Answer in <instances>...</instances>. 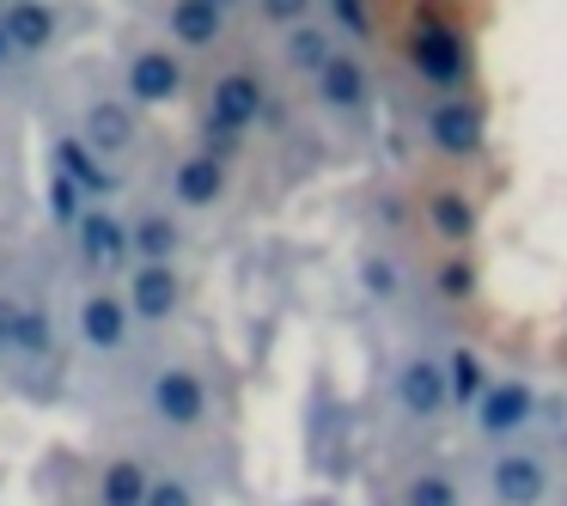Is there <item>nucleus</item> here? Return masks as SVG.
<instances>
[{
  "label": "nucleus",
  "instance_id": "nucleus-19",
  "mask_svg": "<svg viewBox=\"0 0 567 506\" xmlns=\"http://www.w3.org/2000/svg\"><path fill=\"white\" fill-rule=\"evenodd\" d=\"M409 403H421V409L433 403V372H427V366H415V372H409Z\"/></svg>",
  "mask_w": 567,
  "mask_h": 506
},
{
  "label": "nucleus",
  "instance_id": "nucleus-12",
  "mask_svg": "<svg viewBox=\"0 0 567 506\" xmlns=\"http://www.w3.org/2000/svg\"><path fill=\"white\" fill-rule=\"evenodd\" d=\"M80 250H86V262H99V269H116V262L128 257V226L111 220V214H86V220H80Z\"/></svg>",
  "mask_w": 567,
  "mask_h": 506
},
{
  "label": "nucleus",
  "instance_id": "nucleus-3",
  "mask_svg": "<svg viewBox=\"0 0 567 506\" xmlns=\"http://www.w3.org/2000/svg\"><path fill=\"white\" fill-rule=\"evenodd\" d=\"M123 86H128V104H172L184 92V62L172 50H135Z\"/></svg>",
  "mask_w": 567,
  "mask_h": 506
},
{
  "label": "nucleus",
  "instance_id": "nucleus-10",
  "mask_svg": "<svg viewBox=\"0 0 567 506\" xmlns=\"http://www.w3.org/2000/svg\"><path fill=\"white\" fill-rule=\"evenodd\" d=\"M7 354H25V360H43L50 354V342H55V323H50V311L43 306H7Z\"/></svg>",
  "mask_w": 567,
  "mask_h": 506
},
{
  "label": "nucleus",
  "instance_id": "nucleus-7",
  "mask_svg": "<svg viewBox=\"0 0 567 506\" xmlns=\"http://www.w3.org/2000/svg\"><path fill=\"white\" fill-rule=\"evenodd\" d=\"M165 31L177 38V50H214V43H220V31H226V13L214 7V0H172Z\"/></svg>",
  "mask_w": 567,
  "mask_h": 506
},
{
  "label": "nucleus",
  "instance_id": "nucleus-14",
  "mask_svg": "<svg viewBox=\"0 0 567 506\" xmlns=\"http://www.w3.org/2000/svg\"><path fill=\"white\" fill-rule=\"evenodd\" d=\"M323 80V99L330 104H360V92H367V74H360L354 62H342V55H330V62L318 68Z\"/></svg>",
  "mask_w": 567,
  "mask_h": 506
},
{
  "label": "nucleus",
  "instance_id": "nucleus-4",
  "mask_svg": "<svg viewBox=\"0 0 567 506\" xmlns=\"http://www.w3.org/2000/svg\"><path fill=\"white\" fill-rule=\"evenodd\" d=\"M177 293H184V281H177L172 262H141L135 281H128V293H123V306H128V318L165 323L177 311Z\"/></svg>",
  "mask_w": 567,
  "mask_h": 506
},
{
  "label": "nucleus",
  "instance_id": "nucleus-18",
  "mask_svg": "<svg viewBox=\"0 0 567 506\" xmlns=\"http://www.w3.org/2000/svg\"><path fill=\"white\" fill-rule=\"evenodd\" d=\"M50 208L62 214V220H74V214H80L74 208V177H55V184H50Z\"/></svg>",
  "mask_w": 567,
  "mask_h": 506
},
{
  "label": "nucleus",
  "instance_id": "nucleus-6",
  "mask_svg": "<svg viewBox=\"0 0 567 506\" xmlns=\"http://www.w3.org/2000/svg\"><path fill=\"white\" fill-rule=\"evenodd\" d=\"M135 135H141V123H135V104H128V99H99V104H86V147H99V153H128V147H135Z\"/></svg>",
  "mask_w": 567,
  "mask_h": 506
},
{
  "label": "nucleus",
  "instance_id": "nucleus-20",
  "mask_svg": "<svg viewBox=\"0 0 567 506\" xmlns=\"http://www.w3.org/2000/svg\"><path fill=\"white\" fill-rule=\"evenodd\" d=\"M13 62V43H7V31H0V68Z\"/></svg>",
  "mask_w": 567,
  "mask_h": 506
},
{
  "label": "nucleus",
  "instance_id": "nucleus-5",
  "mask_svg": "<svg viewBox=\"0 0 567 506\" xmlns=\"http://www.w3.org/2000/svg\"><path fill=\"white\" fill-rule=\"evenodd\" d=\"M0 31H7L13 55H43L62 38V19H55L50 0H25V7H7V13H0Z\"/></svg>",
  "mask_w": 567,
  "mask_h": 506
},
{
  "label": "nucleus",
  "instance_id": "nucleus-8",
  "mask_svg": "<svg viewBox=\"0 0 567 506\" xmlns=\"http://www.w3.org/2000/svg\"><path fill=\"white\" fill-rule=\"evenodd\" d=\"M262 111V80L257 74H220L214 80V128H250V116Z\"/></svg>",
  "mask_w": 567,
  "mask_h": 506
},
{
  "label": "nucleus",
  "instance_id": "nucleus-17",
  "mask_svg": "<svg viewBox=\"0 0 567 506\" xmlns=\"http://www.w3.org/2000/svg\"><path fill=\"white\" fill-rule=\"evenodd\" d=\"M501 476H506V494H518V500H530V494H537V469H530V464H506Z\"/></svg>",
  "mask_w": 567,
  "mask_h": 506
},
{
  "label": "nucleus",
  "instance_id": "nucleus-9",
  "mask_svg": "<svg viewBox=\"0 0 567 506\" xmlns=\"http://www.w3.org/2000/svg\"><path fill=\"white\" fill-rule=\"evenodd\" d=\"M172 196L184 202V208H214V202L226 196L220 159H208V153H189V159L172 172Z\"/></svg>",
  "mask_w": 567,
  "mask_h": 506
},
{
  "label": "nucleus",
  "instance_id": "nucleus-22",
  "mask_svg": "<svg viewBox=\"0 0 567 506\" xmlns=\"http://www.w3.org/2000/svg\"><path fill=\"white\" fill-rule=\"evenodd\" d=\"M0 360H7V342H0Z\"/></svg>",
  "mask_w": 567,
  "mask_h": 506
},
{
  "label": "nucleus",
  "instance_id": "nucleus-2",
  "mask_svg": "<svg viewBox=\"0 0 567 506\" xmlns=\"http://www.w3.org/2000/svg\"><path fill=\"white\" fill-rule=\"evenodd\" d=\"M128 306H123V293H104V287H92L86 299H80V311H74V330H80V342L92 348V354H123L128 348Z\"/></svg>",
  "mask_w": 567,
  "mask_h": 506
},
{
  "label": "nucleus",
  "instance_id": "nucleus-13",
  "mask_svg": "<svg viewBox=\"0 0 567 506\" xmlns=\"http://www.w3.org/2000/svg\"><path fill=\"white\" fill-rule=\"evenodd\" d=\"M128 250H141V262H172L177 220H172V214H141V220L128 226Z\"/></svg>",
  "mask_w": 567,
  "mask_h": 506
},
{
  "label": "nucleus",
  "instance_id": "nucleus-1",
  "mask_svg": "<svg viewBox=\"0 0 567 506\" xmlns=\"http://www.w3.org/2000/svg\"><path fill=\"white\" fill-rule=\"evenodd\" d=\"M147 409L159 415V427L189 433V427H202V415H208V384H202L196 366H159L153 384H147Z\"/></svg>",
  "mask_w": 567,
  "mask_h": 506
},
{
  "label": "nucleus",
  "instance_id": "nucleus-11",
  "mask_svg": "<svg viewBox=\"0 0 567 506\" xmlns=\"http://www.w3.org/2000/svg\"><path fill=\"white\" fill-rule=\"evenodd\" d=\"M153 488L147 464L141 457H111V464L99 469V506H141Z\"/></svg>",
  "mask_w": 567,
  "mask_h": 506
},
{
  "label": "nucleus",
  "instance_id": "nucleus-21",
  "mask_svg": "<svg viewBox=\"0 0 567 506\" xmlns=\"http://www.w3.org/2000/svg\"><path fill=\"white\" fill-rule=\"evenodd\" d=\"M7 7H25V0H7Z\"/></svg>",
  "mask_w": 567,
  "mask_h": 506
},
{
  "label": "nucleus",
  "instance_id": "nucleus-16",
  "mask_svg": "<svg viewBox=\"0 0 567 506\" xmlns=\"http://www.w3.org/2000/svg\"><path fill=\"white\" fill-rule=\"evenodd\" d=\"M287 55H293V62H306V68H323V62H330V50H323V38H318V31H293Z\"/></svg>",
  "mask_w": 567,
  "mask_h": 506
},
{
  "label": "nucleus",
  "instance_id": "nucleus-15",
  "mask_svg": "<svg viewBox=\"0 0 567 506\" xmlns=\"http://www.w3.org/2000/svg\"><path fill=\"white\" fill-rule=\"evenodd\" d=\"M141 506H196V494H189V482H177V476H153V488H147Z\"/></svg>",
  "mask_w": 567,
  "mask_h": 506
}]
</instances>
